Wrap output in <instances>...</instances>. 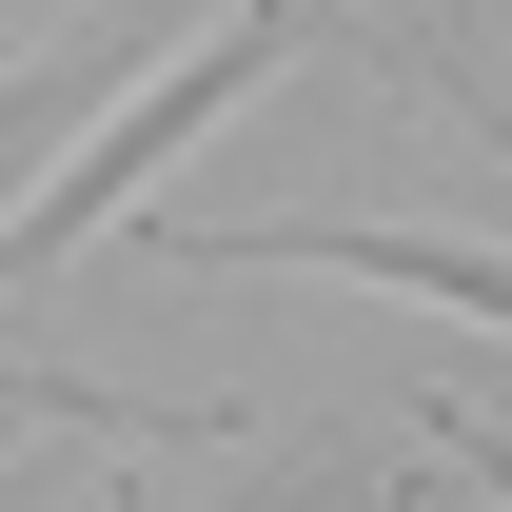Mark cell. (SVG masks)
Masks as SVG:
<instances>
[{
	"mask_svg": "<svg viewBox=\"0 0 512 512\" xmlns=\"http://www.w3.org/2000/svg\"><path fill=\"white\" fill-rule=\"evenodd\" d=\"M296 40H316V0H237L217 40H178V60L138 79V99H119V119H99V138H79L60 178H40V197H20V217H0V296H20V276H60V256L99 237V217H138V178H158L178 138H217V119H237V99H256V79L296 60Z\"/></svg>",
	"mask_w": 512,
	"mask_h": 512,
	"instance_id": "cell-1",
	"label": "cell"
},
{
	"mask_svg": "<svg viewBox=\"0 0 512 512\" xmlns=\"http://www.w3.org/2000/svg\"><path fill=\"white\" fill-rule=\"evenodd\" d=\"M197 276H375V296H453L512 335V256L414 237V217H256V237H197Z\"/></svg>",
	"mask_w": 512,
	"mask_h": 512,
	"instance_id": "cell-2",
	"label": "cell"
},
{
	"mask_svg": "<svg viewBox=\"0 0 512 512\" xmlns=\"http://www.w3.org/2000/svg\"><path fill=\"white\" fill-rule=\"evenodd\" d=\"M414 434H453V473H473V493L512 512V434H493V414H453V394H434V414H414Z\"/></svg>",
	"mask_w": 512,
	"mask_h": 512,
	"instance_id": "cell-3",
	"label": "cell"
},
{
	"mask_svg": "<svg viewBox=\"0 0 512 512\" xmlns=\"http://www.w3.org/2000/svg\"><path fill=\"white\" fill-rule=\"evenodd\" d=\"M375 20H394V40H414V60H453V0H375Z\"/></svg>",
	"mask_w": 512,
	"mask_h": 512,
	"instance_id": "cell-4",
	"label": "cell"
}]
</instances>
